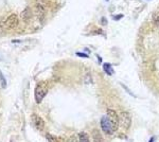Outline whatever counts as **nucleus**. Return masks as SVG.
<instances>
[{"label":"nucleus","instance_id":"1","mask_svg":"<svg viewBox=\"0 0 159 142\" xmlns=\"http://www.w3.org/2000/svg\"><path fill=\"white\" fill-rule=\"evenodd\" d=\"M118 125H119V117L117 116V113L115 110L108 109L107 113L102 117L101 120V127L102 131L107 135H111L117 131Z\"/></svg>","mask_w":159,"mask_h":142},{"label":"nucleus","instance_id":"2","mask_svg":"<svg viewBox=\"0 0 159 142\" xmlns=\"http://www.w3.org/2000/svg\"><path fill=\"white\" fill-rule=\"evenodd\" d=\"M18 22H19L18 16H17L16 14H11L6 20L1 21V24H2V27H3L4 31H6V30L15 29V28L18 25Z\"/></svg>","mask_w":159,"mask_h":142},{"label":"nucleus","instance_id":"3","mask_svg":"<svg viewBox=\"0 0 159 142\" xmlns=\"http://www.w3.org/2000/svg\"><path fill=\"white\" fill-rule=\"evenodd\" d=\"M47 92H48V86L45 82H40V83L37 84L36 88H35V100H36L38 104L43 101L45 95L47 94Z\"/></svg>","mask_w":159,"mask_h":142},{"label":"nucleus","instance_id":"4","mask_svg":"<svg viewBox=\"0 0 159 142\" xmlns=\"http://www.w3.org/2000/svg\"><path fill=\"white\" fill-rule=\"evenodd\" d=\"M119 122H120V124L122 125L123 128H125V130L129 128L130 124H132V118H130V115L129 112H121L119 116Z\"/></svg>","mask_w":159,"mask_h":142},{"label":"nucleus","instance_id":"5","mask_svg":"<svg viewBox=\"0 0 159 142\" xmlns=\"http://www.w3.org/2000/svg\"><path fill=\"white\" fill-rule=\"evenodd\" d=\"M31 120H32V123L34 125V127L38 131H43L45 128V122H43V118H40L37 113H32L31 116Z\"/></svg>","mask_w":159,"mask_h":142},{"label":"nucleus","instance_id":"6","mask_svg":"<svg viewBox=\"0 0 159 142\" xmlns=\"http://www.w3.org/2000/svg\"><path fill=\"white\" fill-rule=\"evenodd\" d=\"M35 13H36L38 18L43 19V16H45V14H46V9L43 7H40V6H38V4H35Z\"/></svg>","mask_w":159,"mask_h":142},{"label":"nucleus","instance_id":"7","mask_svg":"<svg viewBox=\"0 0 159 142\" xmlns=\"http://www.w3.org/2000/svg\"><path fill=\"white\" fill-rule=\"evenodd\" d=\"M92 138H93L94 142H103V138H102L101 134H100V131L98 130H93V131H92Z\"/></svg>","mask_w":159,"mask_h":142},{"label":"nucleus","instance_id":"8","mask_svg":"<svg viewBox=\"0 0 159 142\" xmlns=\"http://www.w3.org/2000/svg\"><path fill=\"white\" fill-rule=\"evenodd\" d=\"M31 16H32V11H31L30 7H27V9H25V11L21 13V17H22V19L25 20V21H28V20H30Z\"/></svg>","mask_w":159,"mask_h":142},{"label":"nucleus","instance_id":"9","mask_svg":"<svg viewBox=\"0 0 159 142\" xmlns=\"http://www.w3.org/2000/svg\"><path fill=\"white\" fill-rule=\"evenodd\" d=\"M79 140L80 142H90L89 140V137L86 133H81L79 135Z\"/></svg>","mask_w":159,"mask_h":142},{"label":"nucleus","instance_id":"10","mask_svg":"<svg viewBox=\"0 0 159 142\" xmlns=\"http://www.w3.org/2000/svg\"><path fill=\"white\" fill-rule=\"evenodd\" d=\"M36 4L47 9V7L49 6V0H36Z\"/></svg>","mask_w":159,"mask_h":142},{"label":"nucleus","instance_id":"11","mask_svg":"<svg viewBox=\"0 0 159 142\" xmlns=\"http://www.w3.org/2000/svg\"><path fill=\"white\" fill-rule=\"evenodd\" d=\"M0 84H1L2 88H6L7 87V80H6V77H4L3 73L1 72V70H0Z\"/></svg>","mask_w":159,"mask_h":142},{"label":"nucleus","instance_id":"12","mask_svg":"<svg viewBox=\"0 0 159 142\" xmlns=\"http://www.w3.org/2000/svg\"><path fill=\"white\" fill-rule=\"evenodd\" d=\"M104 70H105L106 73H108V74H112V72H114L111 66H110L109 64H105V65H104Z\"/></svg>","mask_w":159,"mask_h":142},{"label":"nucleus","instance_id":"13","mask_svg":"<svg viewBox=\"0 0 159 142\" xmlns=\"http://www.w3.org/2000/svg\"><path fill=\"white\" fill-rule=\"evenodd\" d=\"M153 21L155 22L156 25H159V11L158 12H155L153 14Z\"/></svg>","mask_w":159,"mask_h":142},{"label":"nucleus","instance_id":"14","mask_svg":"<svg viewBox=\"0 0 159 142\" xmlns=\"http://www.w3.org/2000/svg\"><path fill=\"white\" fill-rule=\"evenodd\" d=\"M47 139H48V141H49V142H57V139H56L55 137L52 136V135H47Z\"/></svg>","mask_w":159,"mask_h":142},{"label":"nucleus","instance_id":"15","mask_svg":"<svg viewBox=\"0 0 159 142\" xmlns=\"http://www.w3.org/2000/svg\"><path fill=\"white\" fill-rule=\"evenodd\" d=\"M76 55H78V56H81V57H88V55H87V54L82 53V52H78V53H76Z\"/></svg>","mask_w":159,"mask_h":142},{"label":"nucleus","instance_id":"16","mask_svg":"<svg viewBox=\"0 0 159 142\" xmlns=\"http://www.w3.org/2000/svg\"><path fill=\"white\" fill-rule=\"evenodd\" d=\"M69 142H76V138H75V137H71Z\"/></svg>","mask_w":159,"mask_h":142},{"label":"nucleus","instance_id":"17","mask_svg":"<svg viewBox=\"0 0 159 142\" xmlns=\"http://www.w3.org/2000/svg\"><path fill=\"white\" fill-rule=\"evenodd\" d=\"M123 16H122V15H119V16H117V17H114L115 18V19H120V18H122Z\"/></svg>","mask_w":159,"mask_h":142},{"label":"nucleus","instance_id":"18","mask_svg":"<svg viewBox=\"0 0 159 142\" xmlns=\"http://www.w3.org/2000/svg\"><path fill=\"white\" fill-rule=\"evenodd\" d=\"M153 141H154V138H152V140H151L150 142H153Z\"/></svg>","mask_w":159,"mask_h":142}]
</instances>
